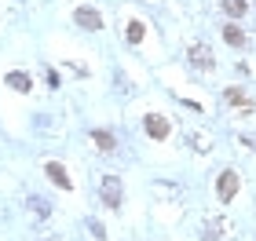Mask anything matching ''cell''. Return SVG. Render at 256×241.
<instances>
[{"mask_svg": "<svg viewBox=\"0 0 256 241\" xmlns=\"http://www.w3.org/2000/svg\"><path fill=\"white\" fill-rule=\"evenodd\" d=\"M99 194H102V205H106V209H121V201H124V187H121V179H118V176H106V179H102Z\"/></svg>", "mask_w": 256, "mask_h": 241, "instance_id": "6da1fadb", "label": "cell"}, {"mask_svg": "<svg viewBox=\"0 0 256 241\" xmlns=\"http://www.w3.org/2000/svg\"><path fill=\"white\" fill-rule=\"evenodd\" d=\"M238 187H242L238 172H230V168H227V172H220V183H216V198L224 201V205H227V201H234V194H238Z\"/></svg>", "mask_w": 256, "mask_h": 241, "instance_id": "7a4b0ae2", "label": "cell"}, {"mask_svg": "<svg viewBox=\"0 0 256 241\" xmlns=\"http://www.w3.org/2000/svg\"><path fill=\"white\" fill-rule=\"evenodd\" d=\"M190 66H198V70H212V48H208V44H194V48H190Z\"/></svg>", "mask_w": 256, "mask_h": 241, "instance_id": "3957f363", "label": "cell"}, {"mask_svg": "<svg viewBox=\"0 0 256 241\" xmlns=\"http://www.w3.org/2000/svg\"><path fill=\"white\" fill-rule=\"evenodd\" d=\"M74 18H77V26H80V29H99V26H102V15H99L96 7H77V15H74Z\"/></svg>", "mask_w": 256, "mask_h": 241, "instance_id": "277c9868", "label": "cell"}, {"mask_svg": "<svg viewBox=\"0 0 256 241\" xmlns=\"http://www.w3.org/2000/svg\"><path fill=\"white\" fill-rule=\"evenodd\" d=\"M146 135H154V139H168V121L158 117V113H150V117H146Z\"/></svg>", "mask_w": 256, "mask_h": 241, "instance_id": "5b68a950", "label": "cell"}, {"mask_svg": "<svg viewBox=\"0 0 256 241\" xmlns=\"http://www.w3.org/2000/svg\"><path fill=\"white\" fill-rule=\"evenodd\" d=\"M44 172H48V179H52V183H59L62 190H70V187H74V183H70V176H66V168L59 165V161H52V165L44 168Z\"/></svg>", "mask_w": 256, "mask_h": 241, "instance_id": "8992f818", "label": "cell"}, {"mask_svg": "<svg viewBox=\"0 0 256 241\" xmlns=\"http://www.w3.org/2000/svg\"><path fill=\"white\" fill-rule=\"evenodd\" d=\"M224 40L230 44V48H246V33H242L234 22H230V26H224Z\"/></svg>", "mask_w": 256, "mask_h": 241, "instance_id": "52a82bcc", "label": "cell"}, {"mask_svg": "<svg viewBox=\"0 0 256 241\" xmlns=\"http://www.w3.org/2000/svg\"><path fill=\"white\" fill-rule=\"evenodd\" d=\"M224 11H227L230 18H242L249 11V4H246V0H224Z\"/></svg>", "mask_w": 256, "mask_h": 241, "instance_id": "ba28073f", "label": "cell"}, {"mask_svg": "<svg viewBox=\"0 0 256 241\" xmlns=\"http://www.w3.org/2000/svg\"><path fill=\"white\" fill-rule=\"evenodd\" d=\"M92 143H96L99 150H106V154L114 150V135H110V132H102V128H99V132H92Z\"/></svg>", "mask_w": 256, "mask_h": 241, "instance_id": "9c48e42d", "label": "cell"}, {"mask_svg": "<svg viewBox=\"0 0 256 241\" xmlns=\"http://www.w3.org/2000/svg\"><path fill=\"white\" fill-rule=\"evenodd\" d=\"M8 84L15 91H30V77L26 73H8Z\"/></svg>", "mask_w": 256, "mask_h": 241, "instance_id": "30bf717a", "label": "cell"}, {"mask_svg": "<svg viewBox=\"0 0 256 241\" xmlns=\"http://www.w3.org/2000/svg\"><path fill=\"white\" fill-rule=\"evenodd\" d=\"M143 22H128V40H132V44H139V40H143Z\"/></svg>", "mask_w": 256, "mask_h": 241, "instance_id": "8fae6325", "label": "cell"}, {"mask_svg": "<svg viewBox=\"0 0 256 241\" xmlns=\"http://www.w3.org/2000/svg\"><path fill=\"white\" fill-rule=\"evenodd\" d=\"M30 209H37V216H48V212H52V205L44 201V198H30Z\"/></svg>", "mask_w": 256, "mask_h": 241, "instance_id": "7c38bea8", "label": "cell"}, {"mask_svg": "<svg viewBox=\"0 0 256 241\" xmlns=\"http://www.w3.org/2000/svg\"><path fill=\"white\" fill-rule=\"evenodd\" d=\"M227 102H246V91L242 88H227Z\"/></svg>", "mask_w": 256, "mask_h": 241, "instance_id": "4fadbf2b", "label": "cell"}]
</instances>
